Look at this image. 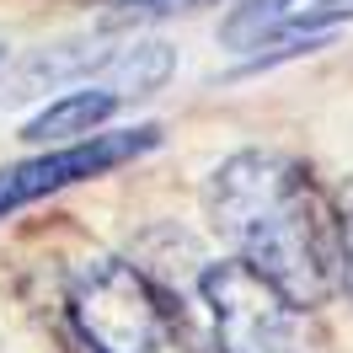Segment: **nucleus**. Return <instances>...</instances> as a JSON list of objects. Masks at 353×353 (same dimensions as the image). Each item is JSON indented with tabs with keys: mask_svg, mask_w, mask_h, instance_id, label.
<instances>
[{
	"mask_svg": "<svg viewBox=\"0 0 353 353\" xmlns=\"http://www.w3.org/2000/svg\"><path fill=\"white\" fill-rule=\"evenodd\" d=\"M337 263H343V289H348L353 300V176L343 182V193H337Z\"/></svg>",
	"mask_w": 353,
	"mask_h": 353,
	"instance_id": "nucleus-7",
	"label": "nucleus"
},
{
	"mask_svg": "<svg viewBox=\"0 0 353 353\" xmlns=\"http://www.w3.org/2000/svg\"><path fill=\"white\" fill-rule=\"evenodd\" d=\"M353 17V0H241L225 17V43L230 48H263L273 38H332V27Z\"/></svg>",
	"mask_w": 353,
	"mask_h": 353,
	"instance_id": "nucleus-5",
	"label": "nucleus"
},
{
	"mask_svg": "<svg viewBox=\"0 0 353 353\" xmlns=\"http://www.w3.org/2000/svg\"><path fill=\"white\" fill-rule=\"evenodd\" d=\"M203 305L214 321L220 353H321V332L289 294L268 284L246 263H209L203 268Z\"/></svg>",
	"mask_w": 353,
	"mask_h": 353,
	"instance_id": "nucleus-3",
	"label": "nucleus"
},
{
	"mask_svg": "<svg viewBox=\"0 0 353 353\" xmlns=\"http://www.w3.org/2000/svg\"><path fill=\"white\" fill-rule=\"evenodd\" d=\"M161 145V129L145 123V129H118V134H91V139H75V145H59L48 155H32V161H17V166H0V220L17 214L22 203H38L59 188H75L86 176H102L112 166H123L134 155H145Z\"/></svg>",
	"mask_w": 353,
	"mask_h": 353,
	"instance_id": "nucleus-4",
	"label": "nucleus"
},
{
	"mask_svg": "<svg viewBox=\"0 0 353 353\" xmlns=\"http://www.w3.org/2000/svg\"><path fill=\"white\" fill-rule=\"evenodd\" d=\"M112 6H129L134 17H161V11H188L199 0H112Z\"/></svg>",
	"mask_w": 353,
	"mask_h": 353,
	"instance_id": "nucleus-8",
	"label": "nucleus"
},
{
	"mask_svg": "<svg viewBox=\"0 0 353 353\" xmlns=\"http://www.w3.org/2000/svg\"><path fill=\"white\" fill-rule=\"evenodd\" d=\"M112 108H118V97L102 86H81V91H65V97H54L43 112H32L22 123V139H65V134H86L97 123H108Z\"/></svg>",
	"mask_w": 353,
	"mask_h": 353,
	"instance_id": "nucleus-6",
	"label": "nucleus"
},
{
	"mask_svg": "<svg viewBox=\"0 0 353 353\" xmlns=\"http://www.w3.org/2000/svg\"><path fill=\"white\" fill-rule=\"evenodd\" d=\"M70 316L91 353H188L176 305L118 257H86L70 273Z\"/></svg>",
	"mask_w": 353,
	"mask_h": 353,
	"instance_id": "nucleus-2",
	"label": "nucleus"
},
{
	"mask_svg": "<svg viewBox=\"0 0 353 353\" xmlns=\"http://www.w3.org/2000/svg\"><path fill=\"white\" fill-rule=\"evenodd\" d=\"M209 214L236 246V263L263 273L300 310H316L343 284L337 209L300 161L279 150H241L209 176Z\"/></svg>",
	"mask_w": 353,
	"mask_h": 353,
	"instance_id": "nucleus-1",
	"label": "nucleus"
}]
</instances>
